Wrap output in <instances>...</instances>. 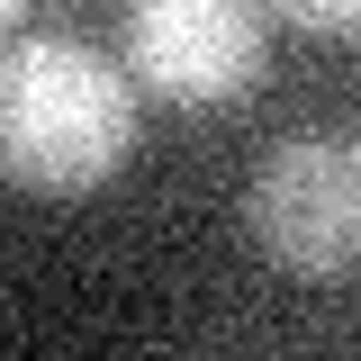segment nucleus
I'll return each mask as SVG.
<instances>
[{"mask_svg":"<svg viewBox=\"0 0 361 361\" xmlns=\"http://www.w3.org/2000/svg\"><path fill=\"white\" fill-rule=\"evenodd\" d=\"M135 154V82L82 37L0 45V180L37 199H90Z\"/></svg>","mask_w":361,"mask_h":361,"instance_id":"obj_1","label":"nucleus"},{"mask_svg":"<svg viewBox=\"0 0 361 361\" xmlns=\"http://www.w3.org/2000/svg\"><path fill=\"white\" fill-rule=\"evenodd\" d=\"M253 253L298 280L361 271V127H298L244 180Z\"/></svg>","mask_w":361,"mask_h":361,"instance_id":"obj_2","label":"nucleus"},{"mask_svg":"<svg viewBox=\"0 0 361 361\" xmlns=\"http://www.w3.org/2000/svg\"><path fill=\"white\" fill-rule=\"evenodd\" d=\"M127 82L172 109H217L262 82V9L253 0H135Z\"/></svg>","mask_w":361,"mask_h":361,"instance_id":"obj_3","label":"nucleus"},{"mask_svg":"<svg viewBox=\"0 0 361 361\" xmlns=\"http://www.w3.org/2000/svg\"><path fill=\"white\" fill-rule=\"evenodd\" d=\"M289 27H316V37H361V0H271Z\"/></svg>","mask_w":361,"mask_h":361,"instance_id":"obj_4","label":"nucleus"},{"mask_svg":"<svg viewBox=\"0 0 361 361\" xmlns=\"http://www.w3.org/2000/svg\"><path fill=\"white\" fill-rule=\"evenodd\" d=\"M18 9H27V0H0V27H9V18H18Z\"/></svg>","mask_w":361,"mask_h":361,"instance_id":"obj_5","label":"nucleus"}]
</instances>
